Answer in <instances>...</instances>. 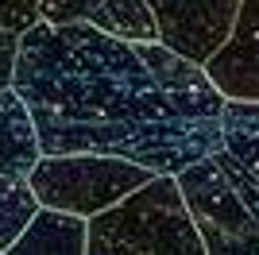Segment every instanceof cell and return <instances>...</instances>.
Here are the masks:
<instances>
[{
	"instance_id": "obj_1",
	"label": "cell",
	"mask_w": 259,
	"mask_h": 255,
	"mask_svg": "<svg viewBox=\"0 0 259 255\" xmlns=\"http://www.w3.org/2000/svg\"><path fill=\"white\" fill-rule=\"evenodd\" d=\"M12 89L35 120L39 155H116L178 174L221 147V120H194L151 77L136 47L93 23H31Z\"/></svg>"
},
{
	"instance_id": "obj_2",
	"label": "cell",
	"mask_w": 259,
	"mask_h": 255,
	"mask_svg": "<svg viewBox=\"0 0 259 255\" xmlns=\"http://www.w3.org/2000/svg\"><path fill=\"white\" fill-rule=\"evenodd\" d=\"M85 255H205L174 174H155L85 221Z\"/></svg>"
},
{
	"instance_id": "obj_3",
	"label": "cell",
	"mask_w": 259,
	"mask_h": 255,
	"mask_svg": "<svg viewBox=\"0 0 259 255\" xmlns=\"http://www.w3.org/2000/svg\"><path fill=\"white\" fill-rule=\"evenodd\" d=\"M174 178L205 255H259V178L236 155L217 147Z\"/></svg>"
},
{
	"instance_id": "obj_4",
	"label": "cell",
	"mask_w": 259,
	"mask_h": 255,
	"mask_svg": "<svg viewBox=\"0 0 259 255\" xmlns=\"http://www.w3.org/2000/svg\"><path fill=\"white\" fill-rule=\"evenodd\" d=\"M151 178L155 170L116 155H39L27 174V186L39 205L89 221Z\"/></svg>"
},
{
	"instance_id": "obj_5",
	"label": "cell",
	"mask_w": 259,
	"mask_h": 255,
	"mask_svg": "<svg viewBox=\"0 0 259 255\" xmlns=\"http://www.w3.org/2000/svg\"><path fill=\"white\" fill-rule=\"evenodd\" d=\"M244 0H147L159 27V42L182 58L205 66L236 27Z\"/></svg>"
},
{
	"instance_id": "obj_6",
	"label": "cell",
	"mask_w": 259,
	"mask_h": 255,
	"mask_svg": "<svg viewBox=\"0 0 259 255\" xmlns=\"http://www.w3.org/2000/svg\"><path fill=\"white\" fill-rule=\"evenodd\" d=\"M132 47H136V54L143 58V66L151 70V77L166 89V97L182 108L186 116H194V120H221L225 97H221V89L209 81L205 66L182 58L178 51H170V47L159 42V39H155V42H132Z\"/></svg>"
},
{
	"instance_id": "obj_7",
	"label": "cell",
	"mask_w": 259,
	"mask_h": 255,
	"mask_svg": "<svg viewBox=\"0 0 259 255\" xmlns=\"http://www.w3.org/2000/svg\"><path fill=\"white\" fill-rule=\"evenodd\" d=\"M225 101H259V0H244L228 42L205 62Z\"/></svg>"
},
{
	"instance_id": "obj_8",
	"label": "cell",
	"mask_w": 259,
	"mask_h": 255,
	"mask_svg": "<svg viewBox=\"0 0 259 255\" xmlns=\"http://www.w3.org/2000/svg\"><path fill=\"white\" fill-rule=\"evenodd\" d=\"M4 255H85V217L39 205L31 224L4 247Z\"/></svg>"
},
{
	"instance_id": "obj_9",
	"label": "cell",
	"mask_w": 259,
	"mask_h": 255,
	"mask_svg": "<svg viewBox=\"0 0 259 255\" xmlns=\"http://www.w3.org/2000/svg\"><path fill=\"white\" fill-rule=\"evenodd\" d=\"M39 162V136L35 120L16 89H0V174L8 178H27Z\"/></svg>"
},
{
	"instance_id": "obj_10",
	"label": "cell",
	"mask_w": 259,
	"mask_h": 255,
	"mask_svg": "<svg viewBox=\"0 0 259 255\" xmlns=\"http://www.w3.org/2000/svg\"><path fill=\"white\" fill-rule=\"evenodd\" d=\"M221 147L236 155L259 178V101H225L221 108Z\"/></svg>"
},
{
	"instance_id": "obj_11",
	"label": "cell",
	"mask_w": 259,
	"mask_h": 255,
	"mask_svg": "<svg viewBox=\"0 0 259 255\" xmlns=\"http://www.w3.org/2000/svg\"><path fill=\"white\" fill-rule=\"evenodd\" d=\"M93 27L116 35L124 42H155L159 39V27H155V16L147 8V0H101L97 8L89 12Z\"/></svg>"
},
{
	"instance_id": "obj_12",
	"label": "cell",
	"mask_w": 259,
	"mask_h": 255,
	"mask_svg": "<svg viewBox=\"0 0 259 255\" xmlns=\"http://www.w3.org/2000/svg\"><path fill=\"white\" fill-rule=\"evenodd\" d=\"M35 212H39V197L31 193L27 178H8V174H0V251L31 224Z\"/></svg>"
},
{
	"instance_id": "obj_13",
	"label": "cell",
	"mask_w": 259,
	"mask_h": 255,
	"mask_svg": "<svg viewBox=\"0 0 259 255\" xmlns=\"http://www.w3.org/2000/svg\"><path fill=\"white\" fill-rule=\"evenodd\" d=\"M101 0H35L39 23H81Z\"/></svg>"
},
{
	"instance_id": "obj_14",
	"label": "cell",
	"mask_w": 259,
	"mask_h": 255,
	"mask_svg": "<svg viewBox=\"0 0 259 255\" xmlns=\"http://www.w3.org/2000/svg\"><path fill=\"white\" fill-rule=\"evenodd\" d=\"M31 23H39L35 0H0V27H4V31L23 35Z\"/></svg>"
},
{
	"instance_id": "obj_15",
	"label": "cell",
	"mask_w": 259,
	"mask_h": 255,
	"mask_svg": "<svg viewBox=\"0 0 259 255\" xmlns=\"http://www.w3.org/2000/svg\"><path fill=\"white\" fill-rule=\"evenodd\" d=\"M16 51H20V35L0 27V89L12 85V66H16Z\"/></svg>"
},
{
	"instance_id": "obj_16",
	"label": "cell",
	"mask_w": 259,
	"mask_h": 255,
	"mask_svg": "<svg viewBox=\"0 0 259 255\" xmlns=\"http://www.w3.org/2000/svg\"><path fill=\"white\" fill-rule=\"evenodd\" d=\"M0 255H4V251H0Z\"/></svg>"
}]
</instances>
